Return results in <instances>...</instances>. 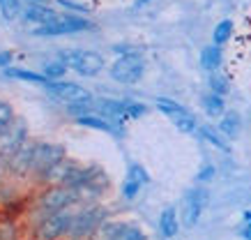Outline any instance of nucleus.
Wrapping results in <instances>:
<instances>
[{
    "label": "nucleus",
    "instance_id": "obj_1",
    "mask_svg": "<svg viewBox=\"0 0 251 240\" xmlns=\"http://www.w3.org/2000/svg\"><path fill=\"white\" fill-rule=\"evenodd\" d=\"M60 60L81 77H97L106 67L104 55L97 51H88V49H67L60 53Z\"/></svg>",
    "mask_w": 251,
    "mask_h": 240
},
{
    "label": "nucleus",
    "instance_id": "obj_2",
    "mask_svg": "<svg viewBox=\"0 0 251 240\" xmlns=\"http://www.w3.org/2000/svg\"><path fill=\"white\" fill-rule=\"evenodd\" d=\"M111 79L122 85H134L138 83L145 74V58L138 51H129V53H120L115 58V62L108 70Z\"/></svg>",
    "mask_w": 251,
    "mask_h": 240
},
{
    "label": "nucleus",
    "instance_id": "obj_3",
    "mask_svg": "<svg viewBox=\"0 0 251 240\" xmlns=\"http://www.w3.org/2000/svg\"><path fill=\"white\" fill-rule=\"evenodd\" d=\"M81 201V194L74 187L65 185H53L46 192L39 194L37 199V210L42 215H51V213H60V210H69L72 206H76Z\"/></svg>",
    "mask_w": 251,
    "mask_h": 240
},
{
    "label": "nucleus",
    "instance_id": "obj_4",
    "mask_svg": "<svg viewBox=\"0 0 251 240\" xmlns=\"http://www.w3.org/2000/svg\"><path fill=\"white\" fill-rule=\"evenodd\" d=\"M85 30H95V24L90 19L76 14H60L51 24L35 28L32 35H37V37H58V35H74V32H85Z\"/></svg>",
    "mask_w": 251,
    "mask_h": 240
},
{
    "label": "nucleus",
    "instance_id": "obj_5",
    "mask_svg": "<svg viewBox=\"0 0 251 240\" xmlns=\"http://www.w3.org/2000/svg\"><path fill=\"white\" fill-rule=\"evenodd\" d=\"M154 107L159 108V113H164L175 125V130H180L182 134H198L201 125H198L196 116L187 107H182L180 102L168 100V97H159V100L154 102Z\"/></svg>",
    "mask_w": 251,
    "mask_h": 240
},
{
    "label": "nucleus",
    "instance_id": "obj_6",
    "mask_svg": "<svg viewBox=\"0 0 251 240\" xmlns=\"http://www.w3.org/2000/svg\"><path fill=\"white\" fill-rule=\"evenodd\" d=\"M72 219H74V213H72V210H60V213L42 215L39 217V222H37V226H35V240L67 238Z\"/></svg>",
    "mask_w": 251,
    "mask_h": 240
},
{
    "label": "nucleus",
    "instance_id": "obj_7",
    "mask_svg": "<svg viewBox=\"0 0 251 240\" xmlns=\"http://www.w3.org/2000/svg\"><path fill=\"white\" fill-rule=\"evenodd\" d=\"M104 217H106V210L99 208V206H90V208H83L81 213H74L67 238L81 240V238H88V236H95L99 226L104 224Z\"/></svg>",
    "mask_w": 251,
    "mask_h": 240
},
{
    "label": "nucleus",
    "instance_id": "obj_8",
    "mask_svg": "<svg viewBox=\"0 0 251 240\" xmlns=\"http://www.w3.org/2000/svg\"><path fill=\"white\" fill-rule=\"evenodd\" d=\"M65 157H67V150H65L62 146L37 141V148H35V162H32V176H37V178L42 180L46 173L53 169L58 162H62Z\"/></svg>",
    "mask_w": 251,
    "mask_h": 240
},
{
    "label": "nucleus",
    "instance_id": "obj_9",
    "mask_svg": "<svg viewBox=\"0 0 251 240\" xmlns=\"http://www.w3.org/2000/svg\"><path fill=\"white\" fill-rule=\"evenodd\" d=\"M25 141H28V125L25 120L16 118L7 132L0 134V162H9L25 146Z\"/></svg>",
    "mask_w": 251,
    "mask_h": 240
},
{
    "label": "nucleus",
    "instance_id": "obj_10",
    "mask_svg": "<svg viewBox=\"0 0 251 240\" xmlns=\"http://www.w3.org/2000/svg\"><path fill=\"white\" fill-rule=\"evenodd\" d=\"M44 90L53 100L62 102V104H76V102H88L92 100L90 90H85L83 85L74 83V81H49V83L44 85Z\"/></svg>",
    "mask_w": 251,
    "mask_h": 240
},
{
    "label": "nucleus",
    "instance_id": "obj_11",
    "mask_svg": "<svg viewBox=\"0 0 251 240\" xmlns=\"http://www.w3.org/2000/svg\"><path fill=\"white\" fill-rule=\"evenodd\" d=\"M207 201H210L207 187H194V189H189L187 196H184V224L187 226L198 224V219L203 215Z\"/></svg>",
    "mask_w": 251,
    "mask_h": 240
},
{
    "label": "nucleus",
    "instance_id": "obj_12",
    "mask_svg": "<svg viewBox=\"0 0 251 240\" xmlns=\"http://www.w3.org/2000/svg\"><path fill=\"white\" fill-rule=\"evenodd\" d=\"M150 183V173L141 166V164H129V169H127V176H125V180H122V199H127V201H131V199H136L138 192L143 189L145 185Z\"/></svg>",
    "mask_w": 251,
    "mask_h": 240
},
{
    "label": "nucleus",
    "instance_id": "obj_13",
    "mask_svg": "<svg viewBox=\"0 0 251 240\" xmlns=\"http://www.w3.org/2000/svg\"><path fill=\"white\" fill-rule=\"evenodd\" d=\"M95 113H101L104 118H111L113 123H125L129 120V100H108L99 97L95 100Z\"/></svg>",
    "mask_w": 251,
    "mask_h": 240
},
{
    "label": "nucleus",
    "instance_id": "obj_14",
    "mask_svg": "<svg viewBox=\"0 0 251 240\" xmlns=\"http://www.w3.org/2000/svg\"><path fill=\"white\" fill-rule=\"evenodd\" d=\"M35 148H37V141H25V146L16 153L12 160L7 162V169L14 173V176H28L32 173V162H35Z\"/></svg>",
    "mask_w": 251,
    "mask_h": 240
},
{
    "label": "nucleus",
    "instance_id": "obj_15",
    "mask_svg": "<svg viewBox=\"0 0 251 240\" xmlns=\"http://www.w3.org/2000/svg\"><path fill=\"white\" fill-rule=\"evenodd\" d=\"M76 123L81 127H90V130H97V132H106L115 139L125 136V130H122L120 123H113L111 118H104L101 113H88V116H81L76 118Z\"/></svg>",
    "mask_w": 251,
    "mask_h": 240
},
{
    "label": "nucleus",
    "instance_id": "obj_16",
    "mask_svg": "<svg viewBox=\"0 0 251 240\" xmlns=\"http://www.w3.org/2000/svg\"><path fill=\"white\" fill-rule=\"evenodd\" d=\"M58 12L55 9H51L49 5H25L21 12V19L25 21V24H35L37 28H42V26L51 24L53 19H58Z\"/></svg>",
    "mask_w": 251,
    "mask_h": 240
},
{
    "label": "nucleus",
    "instance_id": "obj_17",
    "mask_svg": "<svg viewBox=\"0 0 251 240\" xmlns=\"http://www.w3.org/2000/svg\"><path fill=\"white\" fill-rule=\"evenodd\" d=\"M177 231H180V217H177L173 206H166L159 215V233L166 240H173Z\"/></svg>",
    "mask_w": 251,
    "mask_h": 240
},
{
    "label": "nucleus",
    "instance_id": "obj_18",
    "mask_svg": "<svg viewBox=\"0 0 251 240\" xmlns=\"http://www.w3.org/2000/svg\"><path fill=\"white\" fill-rule=\"evenodd\" d=\"M226 139H237L240 132H242V118L237 111H226L224 116L219 118V127H217Z\"/></svg>",
    "mask_w": 251,
    "mask_h": 240
},
{
    "label": "nucleus",
    "instance_id": "obj_19",
    "mask_svg": "<svg viewBox=\"0 0 251 240\" xmlns=\"http://www.w3.org/2000/svg\"><path fill=\"white\" fill-rule=\"evenodd\" d=\"M221 60H224V53H221V47H217V44H207V47H203V51H201V67L205 72H219L221 67Z\"/></svg>",
    "mask_w": 251,
    "mask_h": 240
},
{
    "label": "nucleus",
    "instance_id": "obj_20",
    "mask_svg": "<svg viewBox=\"0 0 251 240\" xmlns=\"http://www.w3.org/2000/svg\"><path fill=\"white\" fill-rule=\"evenodd\" d=\"M201 107H203V113H205L207 118H221L226 113V102L217 93L203 95V97H201Z\"/></svg>",
    "mask_w": 251,
    "mask_h": 240
},
{
    "label": "nucleus",
    "instance_id": "obj_21",
    "mask_svg": "<svg viewBox=\"0 0 251 240\" xmlns=\"http://www.w3.org/2000/svg\"><path fill=\"white\" fill-rule=\"evenodd\" d=\"M2 72H5V77L16 79V81H25V83H37V85L49 83V79L42 72H30V70H23V67H7Z\"/></svg>",
    "mask_w": 251,
    "mask_h": 240
},
{
    "label": "nucleus",
    "instance_id": "obj_22",
    "mask_svg": "<svg viewBox=\"0 0 251 240\" xmlns=\"http://www.w3.org/2000/svg\"><path fill=\"white\" fill-rule=\"evenodd\" d=\"M198 134H201L210 146L217 148V150H221V153H230V146L224 141V134H221L219 130H212L210 125H201V127H198Z\"/></svg>",
    "mask_w": 251,
    "mask_h": 240
},
{
    "label": "nucleus",
    "instance_id": "obj_23",
    "mask_svg": "<svg viewBox=\"0 0 251 240\" xmlns=\"http://www.w3.org/2000/svg\"><path fill=\"white\" fill-rule=\"evenodd\" d=\"M233 30H235L233 21H230V19H224V21H219V24L214 26V30H212V42L217 44V47H224V44H228L230 37H233Z\"/></svg>",
    "mask_w": 251,
    "mask_h": 240
},
{
    "label": "nucleus",
    "instance_id": "obj_24",
    "mask_svg": "<svg viewBox=\"0 0 251 240\" xmlns=\"http://www.w3.org/2000/svg\"><path fill=\"white\" fill-rule=\"evenodd\" d=\"M23 12L21 0H0V14L5 21H16Z\"/></svg>",
    "mask_w": 251,
    "mask_h": 240
},
{
    "label": "nucleus",
    "instance_id": "obj_25",
    "mask_svg": "<svg viewBox=\"0 0 251 240\" xmlns=\"http://www.w3.org/2000/svg\"><path fill=\"white\" fill-rule=\"evenodd\" d=\"M67 70L69 67L58 58V60H53V62H46L44 67H42V74H44L49 81H60V79L67 74Z\"/></svg>",
    "mask_w": 251,
    "mask_h": 240
},
{
    "label": "nucleus",
    "instance_id": "obj_26",
    "mask_svg": "<svg viewBox=\"0 0 251 240\" xmlns=\"http://www.w3.org/2000/svg\"><path fill=\"white\" fill-rule=\"evenodd\" d=\"M207 83H210V93H217V95H221V97L228 93V88H230L228 77H226V74H221V72H212Z\"/></svg>",
    "mask_w": 251,
    "mask_h": 240
},
{
    "label": "nucleus",
    "instance_id": "obj_27",
    "mask_svg": "<svg viewBox=\"0 0 251 240\" xmlns=\"http://www.w3.org/2000/svg\"><path fill=\"white\" fill-rule=\"evenodd\" d=\"M14 120H16V116H14V107H12L9 102L0 100V134L7 132L9 127H12V123H14Z\"/></svg>",
    "mask_w": 251,
    "mask_h": 240
},
{
    "label": "nucleus",
    "instance_id": "obj_28",
    "mask_svg": "<svg viewBox=\"0 0 251 240\" xmlns=\"http://www.w3.org/2000/svg\"><path fill=\"white\" fill-rule=\"evenodd\" d=\"M118 240H148V236H145V231L141 229V226L127 224V222H125V226H122V231H120V238Z\"/></svg>",
    "mask_w": 251,
    "mask_h": 240
},
{
    "label": "nucleus",
    "instance_id": "obj_29",
    "mask_svg": "<svg viewBox=\"0 0 251 240\" xmlns=\"http://www.w3.org/2000/svg\"><path fill=\"white\" fill-rule=\"evenodd\" d=\"M214 173H217V171H214V166H212V164H205L203 169L198 171L196 180H198V183H207V180H212V178H214Z\"/></svg>",
    "mask_w": 251,
    "mask_h": 240
},
{
    "label": "nucleus",
    "instance_id": "obj_30",
    "mask_svg": "<svg viewBox=\"0 0 251 240\" xmlns=\"http://www.w3.org/2000/svg\"><path fill=\"white\" fill-rule=\"evenodd\" d=\"M14 238H16L14 226L9 224V222H2L0 224V240H14Z\"/></svg>",
    "mask_w": 251,
    "mask_h": 240
},
{
    "label": "nucleus",
    "instance_id": "obj_31",
    "mask_svg": "<svg viewBox=\"0 0 251 240\" xmlns=\"http://www.w3.org/2000/svg\"><path fill=\"white\" fill-rule=\"evenodd\" d=\"M58 5H60V7H67V9H76V12H88L85 5H76V2H72V0H58Z\"/></svg>",
    "mask_w": 251,
    "mask_h": 240
},
{
    "label": "nucleus",
    "instance_id": "obj_32",
    "mask_svg": "<svg viewBox=\"0 0 251 240\" xmlns=\"http://www.w3.org/2000/svg\"><path fill=\"white\" fill-rule=\"evenodd\" d=\"M0 67H2V70H7V67H12V53H9V51H5V53H0Z\"/></svg>",
    "mask_w": 251,
    "mask_h": 240
},
{
    "label": "nucleus",
    "instance_id": "obj_33",
    "mask_svg": "<svg viewBox=\"0 0 251 240\" xmlns=\"http://www.w3.org/2000/svg\"><path fill=\"white\" fill-rule=\"evenodd\" d=\"M242 238H244V240H251V222L242 229Z\"/></svg>",
    "mask_w": 251,
    "mask_h": 240
},
{
    "label": "nucleus",
    "instance_id": "obj_34",
    "mask_svg": "<svg viewBox=\"0 0 251 240\" xmlns=\"http://www.w3.org/2000/svg\"><path fill=\"white\" fill-rule=\"evenodd\" d=\"M25 5H49V0H21Z\"/></svg>",
    "mask_w": 251,
    "mask_h": 240
},
{
    "label": "nucleus",
    "instance_id": "obj_35",
    "mask_svg": "<svg viewBox=\"0 0 251 240\" xmlns=\"http://www.w3.org/2000/svg\"><path fill=\"white\" fill-rule=\"evenodd\" d=\"M244 222H247V224H249V222H251V210H247V213H244Z\"/></svg>",
    "mask_w": 251,
    "mask_h": 240
},
{
    "label": "nucleus",
    "instance_id": "obj_36",
    "mask_svg": "<svg viewBox=\"0 0 251 240\" xmlns=\"http://www.w3.org/2000/svg\"><path fill=\"white\" fill-rule=\"evenodd\" d=\"M148 2H150V0H136V5H134V7H143V5H148Z\"/></svg>",
    "mask_w": 251,
    "mask_h": 240
}]
</instances>
